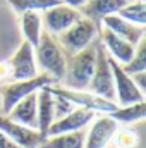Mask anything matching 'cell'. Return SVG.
Returning a JSON list of instances; mask_svg holds the SVG:
<instances>
[{"label":"cell","instance_id":"cell-21","mask_svg":"<svg viewBox=\"0 0 146 148\" xmlns=\"http://www.w3.org/2000/svg\"><path fill=\"white\" fill-rule=\"evenodd\" d=\"M145 0H131L127 2L124 7H120L117 10V16L129 21V23H134V24H139V26H146V7H145Z\"/></svg>","mask_w":146,"mask_h":148},{"label":"cell","instance_id":"cell-12","mask_svg":"<svg viewBox=\"0 0 146 148\" xmlns=\"http://www.w3.org/2000/svg\"><path fill=\"white\" fill-rule=\"evenodd\" d=\"M96 112L83 109V107H74L67 115L53 121V124L48 129L46 136H53V134H62V133H72V131H79L84 129L93 119H95Z\"/></svg>","mask_w":146,"mask_h":148},{"label":"cell","instance_id":"cell-3","mask_svg":"<svg viewBox=\"0 0 146 148\" xmlns=\"http://www.w3.org/2000/svg\"><path fill=\"white\" fill-rule=\"evenodd\" d=\"M53 79L46 74H38L31 79H24V81H9L0 84V97H2V115H7L10 109L21 102L23 98H26L31 93H36L38 90L45 88V86H53Z\"/></svg>","mask_w":146,"mask_h":148},{"label":"cell","instance_id":"cell-22","mask_svg":"<svg viewBox=\"0 0 146 148\" xmlns=\"http://www.w3.org/2000/svg\"><path fill=\"white\" fill-rule=\"evenodd\" d=\"M19 14L23 12H41V10H48L59 3H62L60 0H7Z\"/></svg>","mask_w":146,"mask_h":148},{"label":"cell","instance_id":"cell-13","mask_svg":"<svg viewBox=\"0 0 146 148\" xmlns=\"http://www.w3.org/2000/svg\"><path fill=\"white\" fill-rule=\"evenodd\" d=\"M103 23V28L110 29L112 33H115L119 38L129 41L131 45H138L143 38H145V31L146 26H139V24H134V23H129L122 17H119L117 14H112L102 19Z\"/></svg>","mask_w":146,"mask_h":148},{"label":"cell","instance_id":"cell-25","mask_svg":"<svg viewBox=\"0 0 146 148\" xmlns=\"http://www.w3.org/2000/svg\"><path fill=\"white\" fill-rule=\"evenodd\" d=\"M53 97H55V100H53V117L57 121V119L67 115L74 109V105L69 100H65L64 97H59V95H53Z\"/></svg>","mask_w":146,"mask_h":148},{"label":"cell","instance_id":"cell-4","mask_svg":"<svg viewBox=\"0 0 146 148\" xmlns=\"http://www.w3.org/2000/svg\"><path fill=\"white\" fill-rule=\"evenodd\" d=\"M98 33H100V26H96L88 17H81L69 29L59 35V43L67 55H74L84 50L86 47H89Z\"/></svg>","mask_w":146,"mask_h":148},{"label":"cell","instance_id":"cell-14","mask_svg":"<svg viewBox=\"0 0 146 148\" xmlns=\"http://www.w3.org/2000/svg\"><path fill=\"white\" fill-rule=\"evenodd\" d=\"M100 33H102V40H103V47H105L107 53L113 60H117L120 66H124V64H127L132 59L134 50H136L134 45H131L129 41L119 38L115 33H112L107 28L100 29Z\"/></svg>","mask_w":146,"mask_h":148},{"label":"cell","instance_id":"cell-16","mask_svg":"<svg viewBox=\"0 0 146 148\" xmlns=\"http://www.w3.org/2000/svg\"><path fill=\"white\" fill-rule=\"evenodd\" d=\"M127 2H131V0H88L79 9V12H81L83 17L91 19L98 26L103 17L117 14V10L120 7H124Z\"/></svg>","mask_w":146,"mask_h":148},{"label":"cell","instance_id":"cell-8","mask_svg":"<svg viewBox=\"0 0 146 148\" xmlns=\"http://www.w3.org/2000/svg\"><path fill=\"white\" fill-rule=\"evenodd\" d=\"M7 64H9V71H10L9 81H24V79H31V77L38 76L35 48L26 40L17 47V50L7 60Z\"/></svg>","mask_w":146,"mask_h":148},{"label":"cell","instance_id":"cell-19","mask_svg":"<svg viewBox=\"0 0 146 148\" xmlns=\"http://www.w3.org/2000/svg\"><path fill=\"white\" fill-rule=\"evenodd\" d=\"M21 29L24 33L26 41L36 48L41 36V16L40 12H23L21 14Z\"/></svg>","mask_w":146,"mask_h":148},{"label":"cell","instance_id":"cell-27","mask_svg":"<svg viewBox=\"0 0 146 148\" xmlns=\"http://www.w3.org/2000/svg\"><path fill=\"white\" fill-rule=\"evenodd\" d=\"M132 79L136 83V86L145 93V88H146V74L145 73H138V74H132Z\"/></svg>","mask_w":146,"mask_h":148},{"label":"cell","instance_id":"cell-20","mask_svg":"<svg viewBox=\"0 0 146 148\" xmlns=\"http://www.w3.org/2000/svg\"><path fill=\"white\" fill-rule=\"evenodd\" d=\"M113 121H117L119 124H132V122H139L146 117V102L139 103H132V105H124V107H117L115 110L108 114Z\"/></svg>","mask_w":146,"mask_h":148},{"label":"cell","instance_id":"cell-24","mask_svg":"<svg viewBox=\"0 0 146 148\" xmlns=\"http://www.w3.org/2000/svg\"><path fill=\"white\" fill-rule=\"evenodd\" d=\"M112 141L115 148H136L139 143V138L132 129H117Z\"/></svg>","mask_w":146,"mask_h":148},{"label":"cell","instance_id":"cell-26","mask_svg":"<svg viewBox=\"0 0 146 148\" xmlns=\"http://www.w3.org/2000/svg\"><path fill=\"white\" fill-rule=\"evenodd\" d=\"M9 77H10L9 64H7L5 60H2V62H0V83H2V84H3V83H7V81H9Z\"/></svg>","mask_w":146,"mask_h":148},{"label":"cell","instance_id":"cell-15","mask_svg":"<svg viewBox=\"0 0 146 148\" xmlns=\"http://www.w3.org/2000/svg\"><path fill=\"white\" fill-rule=\"evenodd\" d=\"M53 93L48 90V86L36 91V119H38V133L46 138L50 126L53 124Z\"/></svg>","mask_w":146,"mask_h":148},{"label":"cell","instance_id":"cell-29","mask_svg":"<svg viewBox=\"0 0 146 148\" xmlns=\"http://www.w3.org/2000/svg\"><path fill=\"white\" fill-rule=\"evenodd\" d=\"M60 2H62L64 5H69V7H74V9H77V10H79V9H81L88 0H60Z\"/></svg>","mask_w":146,"mask_h":148},{"label":"cell","instance_id":"cell-5","mask_svg":"<svg viewBox=\"0 0 146 148\" xmlns=\"http://www.w3.org/2000/svg\"><path fill=\"white\" fill-rule=\"evenodd\" d=\"M88 91L115 102V88H113V74L110 67L108 53L103 47V43H96V62H95V71L91 76V81L88 84Z\"/></svg>","mask_w":146,"mask_h":148},{"label":"cell","instance_id":"cell-1","mask_svg":"<svg viewBox=\"0 0 146 148\" xmlns=\"http://www.w3.org/2000/svg\"><path fill=\"white\" fill-rule=\"evenodd\" d=\"M35 59L38 60V66L41 67L43 74L50 76L55 83L64 79L65 74V64H67V53L60 47L59 40H55L53 35L41 31V36L35 48Z\"/></svg>","mask_w":146,"mask_h":148},{"label":"cell","instance_id":"cell-11","mask_svg":"<svg viewBox=\"0 0 146 148\" xmlns=\"http://www.w3.org/2000/svg\"><path fill=\"white\" fill-rule=\"evenodd\" d=\"M91 127L86 133L84 148H107L115 131L119 129V122L113 121L108 114H102L100 117L91 121Z\"/></svg>","mask_w":146,"mask_h":148},{"label":"cell","instance_id":"cell-10","mask_svg":"<svg viewBox=\"0 0 146 148\" xmlns=\"http://www.w3.org/2000/svg\"><path fill=\"white\" fill-rule=\"evenodd\" d=\"M0 131L5 136H9L16 145H19L21 148H40V145L45 140L36 129H31V127L23 126V124H17L12 119H9L7 115H0Z\"/></svg>","mask_w":146,"mask_h":148},{"label":"cell","instance_id":"cell-23","mask_svg":"<svg viewBox=\"0 0 146 148\" xmlns=\"http://www.w3.org/2000/svg\"><path fill=\"white\" fill-rule=\"evenodd\" d=\"M122 69L129 74V76L138 74V73H145L146 71V41H145V38L136 45V50H134L132 59L127 64H124Z\"/></svg>","mask_w":146,"mask_h":148},{"label":"cell","instance_id":"cell-7","mask_svg":"<svg viewBox=\"0 0 146 148\" xmlns=\"http://www.w3.org/2000/svg\"><path fill=\"white\" fill-rule=\"evenodd\" d=\"M48 90L53 95L64 97L65 100H69L76 107H83V109H88V110L93 112L112 114L117 109L115 102L105 100V98H102V97H98V95H95L88 90H69V88H59V86H48Z\"/></svg>","mask_w":146,"mask_h":148},{"label":"cell","instance_id":"cell-18","mask_svg":"<svg viewBox=\"0 0 146 148\" xmlns=\"http://www.w3.org/2000/svg\"><path fill=\"white\" fill-rule=\"evenodd\" d=\"M84 140H86V133L84 129H79L72 133L46 136L40 148H84Z\"/></svg>","mask_w":146,"mask_h":148},{"label":"cell","instance_id":"cell-9","mask_svg":"<svg viewBox=\"0 0 146 148\" xmlns=\"http://www.w3.org/2000/svg\"><path fill=\"white\" fill-rule=\"evenodd\" d=\"M43 17H41V24H45L46 33L50 35H60L65 29H69L76 21H79L83 16L77 9L59 3L48 10H43Z\"/></svg>","mask_w":146,"mask_h":148},{"label":"cell","instance_id":"cell-2","mask_svg":"<svg viewBox=\"0 0 146 148\" xmlns=\"http://www.w3.org/2000/svg\"><path fill=\"white\" fill-rule=\"evenodd\" d=\"M96 62V45L86 47L84 50L69 55L64 74V86L69 90H88Z\"/></svg>","mask_w":146,"mask_h":148},{"label":"cell","instance_id":"cell-6","mask_svg":"<svg viewBox=\"0 0 146 148\" xmlns=\"http://www.w3.org/2000/svg\"><path fill=\"white\" fill-rule=\"evenodd\" d=\"M108 60H110V67H112V74H113V88H115V103H117V107L145 102V93L136 86L132 76H129L122 69V66L117 60H113L110 55Z\"/></svg>","mask_w":146,"mask_h":148},{"label":"cell","instance_id":"cell-28","mask_svg":"<svg viewBox=\"0 0 146 148\" xmlns=\"http://www.w3.org/2000/svg\"><path fill=\"white\" fill-rule=\"evenodd\" d=\"M0 148H21V147L16 145L9 136H5V134L0 131Z\"/></svg>","mask_w":146,"mask_h":148},{"label":"cell","instance_id":"cell-17","mask_svg":"<svg viewBox=\"0 0 146 148\" xmlns=\"http://www.w3.org/2000/svg\"><path fill=\"white\" fill-rule=\"evenodd\" d=\"M9 119H12L17 124H23L26 127L38 131V119H36V93L28 95L21 102H17L10 112L7 114Z\"/></svg>","mask_w":146,"mask_h":148}]
</instances>
